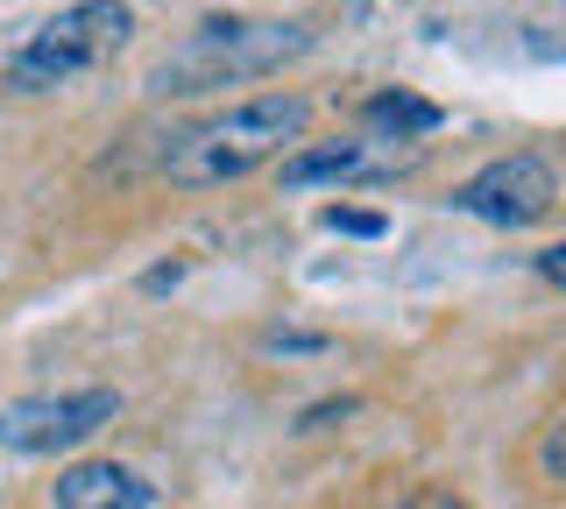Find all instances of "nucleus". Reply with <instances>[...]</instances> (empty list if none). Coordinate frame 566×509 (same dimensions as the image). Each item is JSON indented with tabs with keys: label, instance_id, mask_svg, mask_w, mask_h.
Instances as JSON below:
<instances>
[{
	"label": "nucleus",
	"instance_id": "nucleus-4",
	"mask_svg": "<svg viewBox=\"0 0 566 509\" xmlns=\"http://www.w3.org/2000/svg\"><path fill=\"white\" fill-rule=\"evenodd\" d=\"M553 199H559V184L545 170V156H495V163H482L453 191L460 213H474L489 226H538L553 213Z\"/></svg>",
	"mask_w": 566,
	"mask_h": 509
},
{
	"label": "nucleus",
	"instance_id": "nucleus-10",
	"mask_svg": "<svg viewBox=\"0 0 566 509\" xmlns=\"http://www.w3.org/2000/svg\"><path fill=\"white\" fill-rule=\"evenodd\" d=\"M538 467H545V481H566V425L545 432V446H538Z\"/></svg>",
	"mask_w": 566,
	"mask_h": 509
},
{
	"label": "nucleus",
	"instance_id": "nucleus-7",
	"mask_svg": "<svg viewBox=\"0 0 566 509\" xmlns=\"http://www.w3.org/2000/svg\"><path fill=\"white\" fill-rule=\"evenodd\" d=\"M57 509H156V488L135 467L85 460V467L57 474Z\"/></svg>",
	"mask_w": 566,
	"mask_h": 509
},
{
	"label": "nucleus",
	"instance_id": "nucleus-1",
	"mask_svg": "<svg viewBox=\"0 0 566 509\" xmlns=\"http://www.w3.org/2000/svg\"><path fill=\"white\" fill-rule=\"evenodd\" d=\"M312 120V99L305 93H262V99H241V107L185 128L177 142L164 149V170L177 184H227V178H248L255 163L283 156V142H297Z\"/></svg>",
	"mask_w": 566,
	"mask_h": 509
},
{
	"label": "nucleus",
	"instance_id": "nucleus-14",
	"mask_svg": "<svg viewBox=\"0 0 566 509\" xmlns=\"http://www.w3.org/2000/svg\"><path fill=\"white\" fill-rule=\"evenodd\" d=\"M177 276H185V262H164V269H149V276H142V284H149V290H170Z\"/></svg>",
	"mask_w": 566,
	"mask_h": 509
},
{
	"label": "nucleus",
	"instance_id": "nucleus-3",
	"mask_svg": "<svg viewBox=\"0 0 566 509\" xmlns=\"http://www.w3.org/2000/svg\"><path fill=\"white\" fill-rule=\"evenodd\" d=\"M135 14L120 8V0H78V8H64L57 22H43L35 36L8 57V78L22 85V93H50V85H71L78 72H93L106 64L120 43H128Z\"/></svg>",
	"mask_w": 566,
	"mask_h": 509
},
{
	"label": "nucleus",
	"instance_id": "nucleus-8",
	"mask_svg": "<svg viewBox=\"0 0 566 509\" xmlns=\"http://www.w3.org/2000/svg\"><path fill=\"white\" fill-rule=\"evenodd\" d=\"M361 120L382 135V142H418V135H432L447 114H439L432 99H418V93H376L361 107Z\"/></svg>",
	"mask_w": 566,
	"mask_h": 509
},
{
	"label": "nucleus",
	"instance_id": "nucleus-2",
	"mask_svg": "<svg viewBox=\"0 0 566 509\" xmlns=\"http://www.w3.org/2000/svg\"><path fill=\"white\" fill-rule=\"evenodd\" d=\"M312 36L297 22H206L191 43H177L164 64L149 72L156 93H212V85L262 78L276 64H291Z\"/></svg>",
	"mask_w": 566,
	"mask_h": 509
},
{
	"label": "nucleus",
	"instance_id": "nucleus-11",
	"mask_svg": "<svg viewBox=\"0 0 566 509\" xmlns=\"http://www.w3.org/2000/svg\"><path fill=\"white\" fill-rule=\"evenodd\" d=\"M538 276H545L553 290H566V241H553V248L538 255Z\"/></svg>",
	"mask_w": 566,
	"mask_h": 509
},
{
	"label": "nucleus",
	"instance_id": "nucleus-6",
	"mask_svg": "<svg viewBox=\"0 0 566 509\" xmlns=\"http://www.w3.org/2000/svg\"><path fill=\"white\" fill-rule=\"evenodd\" d=\"M411 163L403 142L361 135V142H305L283 156V191H312V184H347V178H382V170Z\"/></svg>",
	"mask_w": 566,
	"mask_h": 509
},
{
	"label": "nucleus",
	"instance_id": "nucleus-12",
	"mask_svg": "<svg viewBox=\"0 0 566 509\" xmlns=\"http://www.w3.org/2000/svg\"><path fill=\"white\" fill-rule=\"evenodd\" d=\"M333 417H354V403H347V396H340V403H312V411H305V432H326Z\"/></svg>",
	"mask_w": 566,
	"mask_h": 509
},
{
	"label": "nucleus",
	"instance_id": "nucleus-5",
	"mask_svg": "<svg viewBox=\"0 0 566 509\" xmlns=\"http://www.w3.org/2000/svg\"><path fill=\"white\" fill-rule=\"evenodd\" d=\"M120 396L114 390H78V396H22L0 411V446L14 453H57V446H78L93 438L99 425H114Z\"/></svg>",
	"mask_w": 566,
	"mask_h": 509
},
{
	"label": "nucleus",
	"instance_id": "nucleus-13",
	"mask_svg": "<svg viewBox=\"0 0 566 509\" xmlns=\"http://www.w3.org/2000/svg\"><path fill=\"white\" fill-rule=\"evenodd\" d=\"M411 509H460V496H447V488H424V496H411Z\"/></svg>",
	"mask_w": 566,
	"mask_h": 509
},
{
	"label": "nucleus",
	"instance_id": "nucleus-9",
	"mask_svg": "<svg viewBox=\"0 0 566 509\" xmlns=\"http://www.w3.org/2000/svg\"><path fill=\"white\" fill-rule=\"evenodd\" d=\"M326 226H333V234H361V241H376L382 234V213H368V205H326Z\"/></svg>",
	"mask_w": 566,
	"mask_h": 509
}]
</instances>
